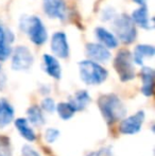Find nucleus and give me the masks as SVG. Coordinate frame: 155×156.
<instances>
[{"label": "nucleus", "instance_id": "obj_26", "mask_svg": "<svg viewBox=\"0 0 155 156\" xmlns=\"http://www.w3.org/2000/svg\"><path fill=\"white\" fill-rule=\"evenodd\" d=\"M8 44L6 43V30H4L3 25L0 21V44Z\"/></svg>", "mask_w": 155, "mask_h": 156}, {"label": "nucleus", "instance_id": "obj_23", "mask_svg": "<svg viewBox=\"0 0 155 156\" xmlns=\"http://www.w3.org/2000/svg\"><path fill=\"white\" fill-rule=\"evenodd\" d=\"M11 55V48L8 46V44H0V61L4 62L8 60V58Z\"/></svg>", "mask_w": 155, "mask_h": 156}, {"label": "nucleus", "instance_id": "obj_22", "mask_svg": "<svg viewBox=\"0 0 155 156\" xmlns=\"http://www.w3.org/2000/svg\"><path fill=\"white\" fill-rule=\"evenodd\" d=\"M41 108L44 111L48 112V113H52L55 109V103H54V100L51 98H46L41 101Z\"/></svg>", "mask_w": 155, "mask_h": 156}, {"label": "nucleus", "instance_id": "obj_12", "mask_svg": "<svg viewBox=\"0 0 155 156\" xmlns=\"http://www.w3.org/2000/svg\"><path fill=\"white\" fill-rule=\"evenodd\" d=\"M43 62L45 71L53 79L60 80L62 76V68L55 56L50 55V54H44Z\"/></svg>", "mask_w": 155, "mask_h": 156}, {"label": "nucleus", "instance_id": "obj_14", "mask_svg": "<svg viewBox=\"0 0 155 156\" xmlns=\"http://www.w3.org/2000/svg\"><path fill=\"white\" fill-rule=\"evenodd\" d=\"M96 36L99 39V41L103 46H105L107 49H115L118 47V39L114 35V33L110 32L105 28L98 27L95 30Z\"/></svg>", "mask_w": 155, "mask_h": 156}, {"label": "nucleus", "instance_id": "obj_10", "mask_svg": "<svg viewBox=\"0 0 155 156\" xmlns=\"http://www.w3.org/2000/svg\"><path fill=\"white\" fill-rule=\"evenodd\" d=\"M85 53L89 60L97 63H105L111 58V52L102 44L88 43L85 46Z\"/></svg>", "mask_w": 155, "mask_h": 156}, {"label": "nucleus", "instance_id": "obj_8", "mask_svg": "<svg viewBox=\"0 0 155 156\" xmlns=\"http://www.w3.org/2000/svg\"><path fill=\"white\" fill-rule=\"evenodd\" d=\"M51 51L55 56L60 58H67L69 56V45L67 36L64 32H55L51 37L50 44Z\"/></svg>", "mask_w": 155, "mask_h": 156}, {"label": "nucleus", "instance_id": "obj_3", "mask_svg": "<svg viewBox=\"0 0 155 156\" xmlns=\"http://www.w3.org/2000/svg\"><path fill=\"white\" fill-rule=\"evenodd\" d=\"M113 31L114 35L121 43L130 45L136 39V25L128 14H121L113 18Z\"/></svg>", "mask_w": 155, "mask_h": 156}, {"label": "nucleus", "instance_id": "obj_9", "mask_svg": "<svg viewBox=\"0 0 155 156\" xmlns=\"http://www.w3.org/2000/svg\"><path fill=\"white\" fill-rule=\"evenodd\" d=\"M43 9L50 18L65 19L67 16V5L64 0H43Z\"/></svg>", "mask_w": 155, "mask_h": 156}, {"label": "nucleus", "instance_id": "obj_15", "mask_svg": "<svg viewBox=\"0 0 155 156\" xmlns=\"http://www.w3.org/2000/svg\"><path fill=\"white\" fill-rule=\"evenodd\" d=\"M155 53V48L152 45H146L140 44L135 47L134 54H133V62L138 65H143V58H152Z\"/></svg>", "mask_w": 155, "mask_h": 156}, {"label": "nucleus", "instance_id": "obj_1", "mask_svg": "<svg viewBox=\"0 0 155 156\" xmlns=\"http://www.w3.org/2000/svg\"><path fill=\"white\" fill-rule=\"evenodd\" d=\"M98 106L107 124H113L125 117L126 109L123 103L114 94H103L98 99Z\"/></svg>", "mask_w": 155, "mask_h": 156}, {"label": "nucleus", "instance_id": "obj_28", "mask_svg": "<svg viewBox=\"0 0 155 156\" xmlns=\"http://www.w3.org/2000/svg\"><path fill=\"white\" fill-rule=\"evenodd\" d=\"M87 156H100V152H93L90 154H88Z\"/></svg>", "mask_w": 155, "mask_h": 156}, {"label": "nucleus", "instance_id": "obj_27", "mask_svg": "<svg viewBox=\"0 0 155 156\" xmlns=\"http://www.w3.org/2000/svg\"><path fill=\"white\" fill-rule=\"evenodd\" d=\"M133 1L139 5H146V3H147V0H133Z\"/></svg>", "mask_w": 155, "mask_h": 156}, {"label": "nucleus", "instance_id": "obj_11", "mask_svg": "<svg viewBox=\"0 0 155 156\" xmlns=\"http://www.w3.org/2000/svg\"><path fill=\"white\" fill-rule=\"evenodd\" d=\"M132 20L136 26H138L141 29L150 30L153 28V18H151L149 15V11L146 5H140V8L136 9L132 13L131 16Z\"/></svg>", "mask_w": 155, "mask_h": 156}, {"label": "nucleus", "instance_id": "obj_17", "mask_svg": "<svg viewBox=\"0 0 155 156\" xmlns=\"http://www.w3.org/2000/svg\"><path fill=\"white\" fill-rule=\"evenodd\" d=\"M14 118V108L5 100L0 99V127L6 126Z\"/></svg>", "mask_w": 155, "mask_h": 156}, {"label": "nucleus", "instance_id": "obj_20", "mask_svg": "<svg viewBox=\"0 0 155 156\" xmlns=\"http://www.w3.org/2000/svg\"><path fill=\"white\" fill-rule=\"evenodd\" d=\"M56 111H58V116L64 120L70 119L76 113L75 108L71 106V104L69 102L58 103V106H56Z\"/></svg>", "mask_w": 155, "mask_h": 156}, {"label": "nucleus", "instance_id": "obj_18", "mask_svg": "<svg viewBox=\"0 0 155 156\" xmlns=\"http://www.w3.org/2000/svg\"><path fill=\"white\" fill-rule=\"evenodd\" d=\"M15 126L18 129L20 135L25 139H27L28 141H34L36 139L35 133L32 129V127L29 125V122H28L27 119H25V118H18L15 121Z\"/></svg>", "mask_w": 155, "mask_h": 156}, {"label": "nucleus", "instance_id": "obj_7", "mask_svg": "<svg viewBox=\"0 0 155 156\" xmlns=\"http://www.w3.org/2000/svg\"><path fill=\"white\" fill-rule=\"evenodd\" d=\"M143 120H145V113L143 111L137 112L135 115L125 118L120 122V133L125 134V135H133V134L138 133L143 123Z\"/></svg>", "mask_w": 155, "mask_h": 156}, {"label": "nucleus", "instance_id": "obj_2", "mask_svg": "<svg viewBox=\"0 0 155 156\" xmlns=\"http://www.w3.org/2000/svg\"><path fill=\"white\" fill-rule=\"evenodd\" d=\"M20 29L23 30L31 41L36 46H41L48 38V33L45 25L37 16H26L20 19Z\"/></svg>", "mask_w": 155, "mask_h": 156}, {"label": "nucleus", "instance_id": "obj_25", "mask_svg": "<svg viewBox=\"0 0 155 156\" xmlns=\"http://www.w3.org/2000/svg\"><path fill=\"white\" fill-rule=\"evenodd\" d=\"M23 156H39V154L34 150L33 148L29 146H23Z\"/></svg>", "mask_w": 155, "mask_h": 156}, {"label": "nucleus", "instance_id": "obj_4", "mask_svg": "<svg viewBox=\"0 0 155 156\" xmlns=\"http://www.w3.org/2000/svg\"><path fill=\"white\" fill-rule=\"evenodd\" d=\"M79 70L82 81L87 85H99L106 80L107 70L99 63L91 60H85L79 63Z\"/></svg>", "mask_w": 155, "mask_h": 156}, {"label": "nucleus", "instance_id": "obj_19", "mask_svg": "<svg viewBox=\"0 0 155 156\" xmlns=\"http://www.w3.org/2000/svg\"><path fill=\"white\" fill-rule=\"evenodd\" d=\"M27 115H28V119L31 122L34 126H41L44 123H45V118H44L43 112L36 105H33L31 106L29 109L27 111Z\"/></svg>", "mask_w": 155, "mask_h": 156}, {"label": "nucleus", "instance_id": "obj_21", "mask_svg": "<svg viewBox=\"0 0 155 156\" xmlns=\"http://www.w3.org/2000/svg\"><path fill=\"white\" fill-rule=\"evenodd\" d=\"M0 156H12L10 139L6 136H0Z\"/></svg>", "mask_w": 155, "mask_h": 156}, {"label": "nucleus", "instance_id": "obj_16", "mask_svg": "<svg viewBox=\"0 0 155 156\" xmlns=\"http://www.w3.org/2000/svg\"><path fill=\"white\" fill-rule=\"evenodd\" d=\"M89 102H90V97L86 90H79L69 99V103L76 112L83 111L89 104Z\"/></svg>", "mask_w": 155, "mask_h": 156}, {"label": "nucleus", "instance_id": "obj_24", "mask_svg": "<svg viewBox=\"0 0 155 156\" xmlns=\"http://www.w3.org/2000/svg\"><path fill=\"white\" fill-rule=\"evenodd\" d=\"M58 136V131L55 129H48L45 134V139L48 142H53Z\"/></svg>", "mask_w": 155, "mask_h": 156}, {"label": "nucleus", "instance_id": "obj_6", "mask_svg": "<svg viewBox=\"0 0 155 156\" xmlns=\"http://www.w3.org/2000/svg\"><path fill=\"white\" fill-rule=\"evenodd\" d=\"M34 61L33 54L30 49L25 46H18L14 49L12 55V68L16 71L28 70Z\"/></svg>", "mask_w": 155, "mask_h": 156}, {"label": "nucleus", "instance_id": "obj_5", "mask_svg": "<svg viewBox=\"0 0 155 156\" xmlns=\"http://www.w3.org/2000/svg\"><path fill=\"white\" fill-rule=\"evenodd\" d=\"M114 68L122 82H128L135 78L133 56L129 50L122 49L114 58Z\"/></svg>", "mask_w": 155, "mask_h": 156}, {"label": "nucleus", "instance_id": "obj_13", "mask_svg": "<svg viewBox=\"0 0 155 156\" xmlns=\"http://www.w3.org/2000/svg\"><path fill=\"white\" fill-rule=\"evenodd\" d=\"M143 86H141V93L146 97H151L153 94L154 86V70L151 67H143L140 71Z\"/></svg>", "mask_w": 155, "mask_h": 156}]
</instances>
